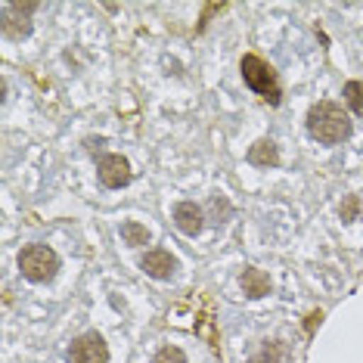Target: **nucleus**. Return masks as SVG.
<instances>
[{
    "label": "nucleus",
    "instance_id": "obj_12",
    "mask_svg": "<svg viewBox=\"0 0 363 363\" xmlns=\"http://www.w3.org/2000/svg\"><path fill=\"white\" fill-rule=\"evenodd\" d=\"M345 103H348L357 115L363 112V84L360 81H348V84H345Z\"/></svg>",
    "mask_w": 363,
    "mask_h": 363
},
{
    "label": "nucleus",
    "instance_id": "obj_4",
    "mask_svg": "<svg viewBox=\"0 0 363 363\" xmlns=\"http://www.w3.org/2000/svg\"><path fill=\"white\" fill-rule=\"evenodd\" d=\"M38 4H19V0H10V4L0 6V28H4L6 38L19 40L31 35V16H35Z\"/></svg>",
    "mask_w": 363,
    "mask_h": 363
},
{
    "label": "nucleus",
    "instance_id": "obj_10",
    "mask_svg": "<svg viewBox=\"0 0 363 363\" xmlns=\"http://www.w3.org/2000/svg\"><path fill=\"white\" fill-rule=\"evenodd\" d=\"M242 289L249 298H264L270 292V277L258 267H245L242 270Z\"/></svg>",
    "mask_w": 363,
    "mask_h": 363
},
{
    "label": "nucleus",
    "instance_id": "obj_15",
    "mask_svg": "<svg viewBox=\"0 0 363 363\" xmlns=\"http://www.w3.org/2000/svg\"><path fill=\"white\" fill-rule=\"evenodd\" d=\"M249 363H279V348H277V345H264V348L258 351V354H255V357L249 360Z\"/></svg>",
    "mask_w": 363,
    "mask_h": 363
},
{
    "label": "nucleus",
    "instance_id": "obj_13",
    "mask_svg": "<svg viewBox=\"0 0 363 363\" xmlns=\"http://www.w3.org/2000/svg\"><path fill=\"white\" fill-rule=\"evenodd\" d=\"M208 211H211V224H224L230 214H233L230 202H227V199H220V196H214V199L208 202Z\"/></svg>",
    "mask_w": 363,
    "mask_h": 363
},
{
    "label": "nucleus",
    "instance_id": "obj_1",
    "mask_svg": "<svg viewBox=\"0 0 363 363\" xmlns=\"http://www.w3.org/2000/svg\"><path fill=\"white\" fill-rule=\"evenodd\" d=\"M308 134L323 146L345 143L351 137V115L333 100H320L308 112Z\"/></svg>",
    "mask_w": 363,
    "mask_h": 363
},
{
    "label": "nucleus",
    "instance_id": "obj_9",
    "mask_svg": "<svg viewBox=\"0 0 363 363\" xmlns=\"http://www.w3.org/2000/svg\"><path fill=\"white\" fill-rule=\"evenodd\" d=\"M249 164H255V168H277L279 150H277L274 140H258V143L249 150Z\"/></svg>",
    "mask_w": 363,
    "mask_h": 363
},
{
    "label": "nucleus",
    "instance_id": "obj_16",
    "mask_svg": "<svg viewBox=\"0 0 363 363\" xmlns=\"http://www.w3.org/2000/svg\"><path fill=\"white\" fill-rule=\"evenodd\" d=\"M87 150H90V152H96V150H103V140H87Z\"/></svg>",
    "mask_w": 363,
    "mask_h": 363
},
{
    "label": "nucleus",
    "instance_id": "obj_3",
    "mask_svg": "<svg viewBox=\"0 0 363 363\" xmlns=\"http://www.w3.org/2000/svg\"><path fill=\"white\" fill-rule=\"evenodd\" d=\"M239 69H242V78H245V84H249L255 94H261L267 103H274L279 106V87H277V75H274V69H270L267 62L261 60V56H242V62H239Z\"/></svg>",
    "mask_w": 363,
    "mask_h": 363
},
{
    "label": "nucleus",
    "instance_id": "obj_6",
    "mask_svg": "<svg viewBox=\"0 0 363 363\" xmlns=\"http://www.w3.org/2000/svg\"><path fill=\"white\" fill-rule=\"evenodd\" d=\"M96 174H100V184L109 186V189H121L130 184V162L125 159V155H103L100 159V168H96Z\"/></svg>",
    "mask_w": 363,
    "mask_h": 363
},
{
    "label": "nucleus",
    "instance_id": "obj_8",
    "mask_svg": "<svg viewBox=\"0 0 363 363\" xmlns=\"http://www.w3.org/2000/svg\"><path fill=\"white\" fill-rule=\"evenodd\" d=\"M140 267H143L152 279H171L177 270V258L164 249H150L143 255V261H140Z\"/></svg>",
    "mask_w": 363,
    "mask_h": 363
},
{
    "label": "nucleus",
    "instance_id": "obj_7",
    "mask_svg": "<svg viewBox=\"0 0 363 363\" xmlns=\"http://www.w3.org/2000/svg\"><path fill=\"white\" fill-rule=\"evenodd\" d=\"M205 208H199L196 202H177L174 205V227L184 236H199L205 230Z\"/></svg>",
    "mask_w": 363,
    "mask_h": 363
},
{
    "label": "nucleus",
    "instance_id": "obj_14",
    "mask_svg": "<svg viewBox=\"0 0 363 363\" xmlns=\"http://www.w3.org/2000/svg\"><path fill=\"white\" fill-rule=\"evenodd\" d=\"M152 363H186V354L180 348H174V345H168V348H162L159 354H155Z\"/></svg>",
    "mask_w": 363,
    "mask_h": 363
},
{
    "label": "nucleus",
    "instance_id": "obj_11",
    "mask_svg": "<svg viewBox=\"0 0 363 363\" xmlns=\"http://www.w3.org/2000/svg\"><path fill=\"white\" fill-rule=\"evenodd\" d=\"M121 239L128 245H134V249H140V245L150 242V230L143 224H137V220H128V224H121Z\"/></svg>",
    "mask_w": 363,
    "mask_h": 363
},
{
    "label": "nucleus",
    "instance_id": "obj_5",
    "mask_svg": "<svg viewBox=\"0 0 363 363\" xmlns=\"http://www.w3.org/2000/svg\"><path fill=\"white\" fill-rule=\"evenodd\" d=\"M69 360L72 363H109V348H106L100 333H84L72 342Z\"/></svg>",
    "mask_w": 363,
    "mask_h": 363
},
{
    "label": "nucleus",
    "instance_id": "obj_2",
    "mask_svg": "<svg viewBox=\"0 0 363 363\" xmlns=\"http://www.w3.org/2000/svg\"><path fill=\"white\" fill-rule=\"evenodd\" d=\"M19 270L31 283H50L56 277V270H60V258H56V252L50 245L35 242L19 252Z\"/></svg>",
    "mask_w": 363,
    "mask_h": 363
}]
</instances>
